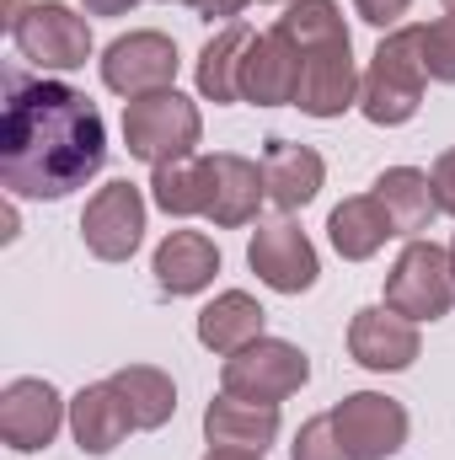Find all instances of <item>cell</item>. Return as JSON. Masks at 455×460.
Segmentation results:
<instances>
[{
    "label": "cell",
    "instance_id": "1",
    "mask_svg": "<svg viewBox=\"0 0 455 460\" xmlns=\"http://www.w3.org/2000/svg\"><path fill=\"white\" fill-rule=\"evenodd\" d=\"M108 166L103 108L59 75L5 70L0 108V188L11 199L59 204Z\"/></svg>",
    "mask_w": 455,
    "mask_h": 460
},
{
    "label": "cell",
    "instance_id": "2",
    "mask_svg": "<svg viewBox=\"0 0 455 460\" xmlns=\"http://www.w3.org/2000/svg\"><path fill=\"white\" fill-rule=\"evenodd\" d=\"M424 92H429V70L418 54V22L380 32L375 54L364 65V81H359V113L375 128H402L418 118Z\"/></svg>",
    "mask_w": 455,
    "mask_h": 460
},
{
    "label": "cell",
    "instance_id": "3",
    "mask_svg": "<svg viewBox=\"0 0 455 460\" xmlns=\"http://www.w3.org/2000/svg\"><path fill=\"white\" fill-rule=\"evenodd\" d=\"M5 32H11L16 59L27 70H38V75H70V70H81L97 54L86 11H76L65 0H32V5H22L5 22Z\"/></svg>",
    "mask_w": 455,
    "mask_h": 460
},
{
    "label": "cell",
    "instance_id": "4",
    "mask_svg": "<svg viewBox=\"0 0 455 460\" xmlns=\"http://www.w3.org/2000/svg\"><path fill=\"white\" fill-rule=\"evenodd\" d=\"M199 139H204V113L177 86L123 102V145L145 166H166V161L199 155Z\"/></svg>",
    "mask_w": 455,
    "mask_h": 460
},
{
    "label": "cell",
    "instance_id": "5",
    "mask_svg": "<svg viewBox=\"0 0 455 460\" xmlns=\"http://www.w3.org/2000/svg\"><path fill=\"white\" fill-rule=\"evenodd\" d=\"M380 305H391L397 316H407V322H445L455 311V273H451V246H440V241H429V235H413L402 252H397V262H391V273H386V300Z\"/></svg>",
    "mask_w": 455,
    "mask_h": 460
},
{
    "label": "cell",
    "instance_id": "6",
    "mask_svg": "<svg viewBox=\"0 0 455 460\" xmlns=\"http://www.w3.org/2000/svg\"><path fill=\"white\" fill-rule=\"evenodd\" d=\"M306 380L311 358L290 338H257L241 353L220 358V391H236L246 402H290L295 391H306Z\"/></svg>",
    "mask_w": 455,
    "mask_h": 460
},
{
    "label": "cell",
    "instance_id": "7",
    "mask_svg": "<svg viewBox=\"0 0 455 460\" xmlns=\"http://www.w3.org/2000/svg\"><path fill=\"white\" fill-rule=\"evenodd\" d=\"M103 86L123 97V102H134V97H150V92H166V86H177V70H183V54H177V43L166 38V32H156V27H134V32H123L113 38L108 49H103Z\"/></svg>",
    "mask_w": 455,
    "mask_h": 460
},
{
    "label": "cell",
    "instance_id": "8",
    "mask_svg": "<svg viewBox=\"0 0 455 460\" xmlns=\"http://www.w3.org/2000/svg\"><path fill=\"white\" fill-rule=\"evenodd\" d=\"M59 429H70V402L59 396L54 380L43 375H16L0 391V439L16 456H38L59 439Z\"/></svg>",
    "mask_w": 455,
    "mask_h": 460
},
{
    "label": "cell",
    "instance_id": "9",
    "mask_svg": "<svg viewBox=\"0 0 455 460\" xmlns=\"http://www.w3.org/2000/svg\"><path fill=\"white\" fill-rule=\"evenodd\" d=\"M246 268H252L257 284L273 289V295H306V289H317V279H322L317 241L295 226L290 215L273 220V226L252 230V241H246Z\"/></svg>",
    "mask_w": 455,
    "mask_h": 460
},
{
    "label": "cell",
    "instance_id": "10",
    "mask_svg": "<svg viewBox=\"0 0 455 460\" xmlns=\"http://www.w3.org/2000/svg\"><path fill=\"white\" fill-rule=\"evenodd\" d=\"M333 429H338L343 450L353 460H391L402 456V445L413 434V418L386 391H348L333 407Z\"/></svg>",
    "mask_w": 455,
    "mask_h": 460
},
{
    "label": "cell",
    "instance_id": "11",
    "mask_svg": "<svg viewBox=\"0 0 455 460\" xmlns=\"http://www.w3.org/2000/svg\"><path fill=\"white\" fill-rule=\"evenodd\" d=\"M145 215H150V204H145V193L129 177L103 182L86 199V209H81V241H86V252L97 262H129L139 252V241H145Z\"/></svg>",
    "mask_w": 455,
    "mask_h": 460
},
{
    "label": "cell",
    "instance_id": "12",
    "mask_svg": "<svg viewBox=\"0 0 455 460\" xmlns=\"http://www.w3.org/2000/svg\"><path fill=\"white\" fill-rule=\"evenodd\" d=\"M418 353H424L418 322L397 316L391 305L353 311V322H348V358L359 369H370V375H402V369L418 364Z\"/></svg>",
    "mask_w": 455,
    "mask_h": 460
},
{
    "label": "cell",
    "instance_id": "13",
    "mask_svg": "<svg viewBox=\"0 0 455 460\" xmlns=\"http://www.w3.org/2000/svg\"><path fill=\"white\" fill-rule=\"evenodd\" d=\"M359 59H353V43L338 49H317V54H300V92H295V108L306 118H322L333 123L348 108H359Z\"/></svg>",
    "mask_w": 455,
    "mask_h": 460
},
{
    "label": "cell",
    "instance_id": "14",
    "mask_svg": "<svg viewBox=\"0 0 455 460\" xmlns=\"http://www.w3.org/2000/svg\"><path fill=\"white\" fill-rule=\"evenodd\" d=\"M268 204V182H263V161L236 155V150H215L210 155V226L215 230H241L252 226Z\"/></svg>",
    "mask_w": 455,
    "mask_h": 460
},
{
    "label": "cell",
    "instance_id": "15",
    "mask_svg": "<svg viewBox=\"0 0 455 460\" xmlns=\"http://www.w3.org/2000/svg\"><path fill=\"white\" fill-rule=\"evenodd\" d=\"M279 429H284L279 402H246L236 391H220L204 407V439H210V450H257V456H268L273 439H279Z\"/></svg>",
    "mask_w": 455,
    "mask_h": 460
},
{
    "label": "cell",
    "instance_id": "16",
    "mask_svg": "<svg viewBox=\"0 0 455 460\" xmlns=\"http://www.w3.org/2000/svg\"><path fill=\"white\" fill-rule=\"evenodd\" d=\"M263 182H268V204L279 215H300L327 188V161L311 145L268 139V150H263Z\"/></svg>",
    "mask_w": 455,
    "mask_h": 460
},
{
    "label": "cell",
    "instance_id": "17",
    "mask_svg": "<svg viewBox=\"0 0 455 460\" xmlns=\"http://www.w3.org/2000/svg\"><path fill=\"white\" fill-rule=\"evenodd\" d=\"M295 92H300V54L268 27L252 38L246 49V65H241V102L252 108H295Z\"/></svg>",
    "mask_w": 455,
    "mask_h": 460
},
{
    "label": "cell",
    "instance_id": "18",
    "mask_svg": "<svg viewBox=\"0 0 455 460\" xmlns=\"http://www.w3.org/2000/svg\"><path fill=\"white\" fill-rule=\"evenodd\" d=\"M150 273H156V289L172 295V300H188V295H204L220 273V246L204 235V230H172L156 257H150Z\"/></svg>",
    "mask_w": 455,
    "mask_h": 460
},
{
    "label": "cell",
    "instance_id": "19",
    "mask_svg": "<svg viewBox=\"0 0 455 460\" xmlns=\"http://www.w3.org/2000/svg\"><path fill=\"white\" fill-rule=\"evenodd\" d=\"M129 434H134V418H129L123 396L113 391V380H92L70 396V439H76L81 456L92 460L113 456Z\"/></svg>",
    "mask_w": 455,
    "mask_h": 460
},
{
    "label": "cell",
    "instance_id": "20",
    "mask_svg": "<svg viewBox=\"0 0 455 460\" xmlns=\"http://www.w3.org/2000/svg\"><path fill=\"white\" fill-rule=\"evenodd\" d=\"M370 193H375V204L386 209V220H391V230H397L402 241L424 235V230L440 220L434 177H429L424 166H386V172L370 182Z\"/></svg>",
    "mask_w": 455,
    "mask_h": 460
},
{
    "label": "cell",
    "instance_id": "21",
    "mask_svg": "<svg viewBox=\"0 0 455 460\" xmlns=\"http://www.w3.org/2000/svg\"><path fill=\"white\" fill-rule=\"evenodd\" d=\"M199 343L210 348L215 358H230V353H241L246 343H257V338H268V311H263V300L257 295H246V289H220L204 311H199Z\"/></svg>",
    "mask_w": 455,
    "mask_h": 460
},
{
    "label": "cell",
    "instance_id": "22",
    "mask_svg": "<svg viewBox=\"0 0 455 460\" xmlns=\"http://www.w3.org/2000/svg\"><path fill=\"white\" fill-rule=\"evenodd\" d=\"M252 38H257V27L226 22V27H215V38L199 49V59H193V86H199L204 102H215V108L241 102V65H246Z\"/></svg>",
    "mask_w": 455,
    "mask_h": 460
},
{
    "label": "cell",
    "instance_id": "23",
    "mask_svg": "<svg viewBox=\"0 0 455 460\" xmlns=\"http://www.w3.org/2000/svg\"><path fill=\"white\" fill-rule=\"evenodd\" d=\"M327 241L343 262H370L386 252V241H397V230L386 220V209L375 204V193H353L327 215Z\"/></svg>",
    "mask_w": 455,
    "mask_h": 460
},
{
    "label": "cell",
    "instance_id": "24",
    "mask_svg": "<svg viewBox=\"0 0 455 460\" xmlns=\"http://www.w3.org/2000/svg\"><path fill=\"white\" fill-rule=\"evenodd\" d=\"M108 380H113V391L123 396V407L134 418V434H156V429L172 423V412H177V380L161 364H123Z\"/></svg>",
    "mask_w": 455,
    "mask_h": 460
},
{
    "label": "cell",
    "instance_id": "25",
    "mask_svg": "<svg viewBox=\"0 0 455 460\" xmlns=\"http://www.w3.org/2000/svg\"><path fill=\"white\" fill-rule=\"evenodd\" d=\"M150 204L166 220L210 215V155H183V161L150 166Z\"/></svg>",
    "mask_w": 455,
    "mask_h": 460
},
{
    "label": "cell",
    "instance_id": "26",
    "mask_svg": "<svg viewBox=\"0 0 455 460\" xmlns=\"http://www.w3.org/2000/svg\"><path fill=\"white\" fill-rule=\"evenodd\" d=\"M273 32H279L295 54H317V49L353 43L338 0H290V5H284V16L273 22Z\"/></svg>",
    "mask_w": 455,
    "mask_h": 460
},
{
    "label": "cell",
    "instance_id": "27",
    "mask_svg": "<svg viewBox=\"0 0 455 460\" xmlns=\"http://www.w3.org/2000/svg\"><path fill=\"white\" fill-rule=\"evenodd\" d=\"M418 54H424V70L434 86H455V11L418 22Z\"/></svg>",
    "mask_w": 455,
    "mask_h": 460
},
{
    "label": "cell",
    "instance_id": "28",
    "mask_svg": "<svg viewBox=\"0 0 455 460\" xmlns=\"http://www.w3.org/2000/svg\"><path fill=\"white\" fill-rule=\"evenodd\" d=\"M290 460H353L343 450L338 429H333V412H317V418L300 423V434L290 445Z\"/></svg>",
    "mask_w": 455,
    "mask_h": 460
},
{
    "label": "cell",
    "instance_id": "29",
    "mask_svg": "<svg viewBox=\"0 0 455 460\" xmlns=\"http://www.w3.org/2000/svg\"><path fill=\"white\" fill-rule=\"evenodd\" d=\"M413 11V0H353V16L359 22H370V27H380V32H391V27H402V16Z\"/></svg>",
    "mask_w": 455,
    "mask_h": 460
},
{
    "label": "cell",
    "instance_id": "30",
    "mask_svg": "<svg viewBox=\"0 0 455 460\" xmlns=\"http://www.w3.org/2000/svg\"><path fill=\"white\" fill-rule=\"evenodd\" d=\"M429 177H434V199H440V215H451V220H455V145L434 155Z\"/></svg>",
    "mask_w": 455,
    "mask_h": 460
},
{
    "label": "cell",
    "instance_id": "31",
    "mask_svg": "<svg viewBox=\"0 0 455 460\" xmlns=\"http://www.w3.org/2000/svg\"><path fill=\"white\" fill-rule=\"evenodd\" d=\"M183 5H188L193 16H204V22H220V27H226V22H241V11H246L252 0H183Z\"/></svg>",
    "mask_w": 455,
    "mask_h": 460
},
{
    "label": "cell",
    "instance_id": "32",
    "mask_svg": "<svg viewBox=\"0 0 455 460\" xmlns=\"http://www.w3.org/2000/svg\"><path fill=\"white\" fill-rule=\"evenodd\" d=\"M139 0H81V11L86 16H129Z\"/></svg>",
    "mask_w": 455,
    "mask_h": 460
},
{
    "label": "cell",
    "instance_id": "33",
    "mask_svg": "<svg viewBox=\"0 0 455 460\" xmlns=\"http://www.w3.org/2000/svg\"><path fill=\"white\" fill-rule=\"evenodd\" d=\"M204 460H263L257 450H210Z\"/></svg>",
    "mask_w": 455,
    "mask_h": 460
},
{
    "label": "cell",
    "instance_id": "34",
    "mask_svg": "<svg viewBox=\"0 0 455 460\" xmlns=\"http://www.w3.org/2000/svg\"><path fill=\"white\" fill-rule=\"evenodd\" d=\"M257 5H290V0H257Z\"/></svg>",
    "mask_w": 455,
    "mask_h": 460
},
{
    "label": "cell",
    "instance_id": "35",
    "mask_svg": "<svg viewBox=\"0 0 455 460\" xmlns=\"http://www.w3.org/2000/svg\"><path fill=\"white\" fill-rule=\"evenodd\" d=\"M451 273H455V235H451Z\"/></svg>",
    "mask_w": 455,
    "mask_h": 460
},
{
    "label": "cell",
    "instance_id": "36",
    "mask_svg": "<svg viewBox=\"0 0 455 460\" xmlns=\"http://www.w3.org/2000/svg\"><path fill=\"white\" fill-rule=\"evenodd\" d=\"M440 5H445V11H455V0H440Z\"/></svg>",
    "mask_w": 455,
    "mask_h": 460
},
{
    "label": "cell",
    "instance_id": "37",
    "mask_svg": "<svg viewBox=\"0 0 455 460\" xmlns=\"http://www.w3.org/2000/svg\"><path fill=\"white\" fill-rule=\"evenodd\" d=\"M166 5H172V0H166ZM177 5H183V0H177Z\"/></svg>",
    "mask_w": 455,
    "mask_h": 460
}]
</instances>
